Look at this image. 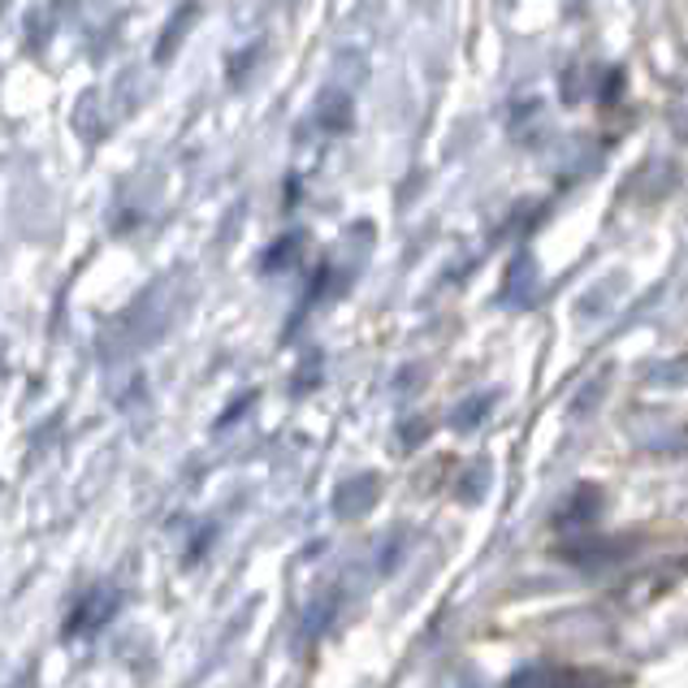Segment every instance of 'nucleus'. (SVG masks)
Listing matches in <instances>:
<instances>
[{
  "mask_svg": "<svg viewBox=\"0 0 688 688\" xmlns=\"http://www.w3.org/2000/svg\"><path fill=\"white\" fill-rule=\"evenodd\" d=\"M628 555H637V542H620V537H576L572 546H563V559L585 568V572H607L615 563H624Z\"/></svg>",
  "mask_w": 688,
  "mask_h": 688,
  "instance_id": "nucleus-1",
  "label": "nucleus"
},
{
  "mask_svg": "<svg viewBox=\"0 0 688 688\" xmlns=\"http://www.w3.org/2000/svg\"><path fill=\"white\" fill-rule=\"evenodd\" d=\"M377 494H381L377 476H368V472H359V476H346L343 485H339V494H334V511H339V515H346V520H355V515H364V511L377 502Z\"/></svg>",
  "mask_w": 688,
  "mask_h": 688,
  "instance_id": "nucleus-4",
  "label": "nucleus"
},
{
  "mask_svg": "<svg viewBox=\"0 0 688 688\" xmlns=\"http://www.w3.org/2000/svg\"><path fill=\"white\" fill-rule=\"evenodd\" d=\"M598 511H602V494H598L594 485H585V489H576V494L559 507L555 524H559V528H589V524L598 520Z\"/></svg>",
  "mask_w": 688,
  "mask_h": 688,
  "instance_id": "nucleus-5",
  "label": "nucleus"
},
{
  "mask_svg": "<svg viewBox=\"0 0 688 688\" xmlns=\"http://www.w3.org/2000/svg\"><path fill=\"white\" fill-rule=\"evenodd\" d=\"M317 122L326 126V130H351V95L343 91H326L321 95V104H317Z\"/></svg>",
  "mask_w": 688,
  "mask_h": 688,
  "instance_id": "nucleus-7",
  "label": "nucleus"
},
{
  "mask_svg": "<svg viewBox=\"0 0 688 688\" xmlns=\"http://www.w3.org/2000/svg\"><path fill=\"white\" fill-rule=\"evenodd\" d=\"M507 688H607V676L598 672H581V667H524L515 672Z\"/></svg>",
  "mask_w": 688,
  "mask_h": 688,
  "instance_id": "nucleus-2",
  "label": "nucleus"
},
{
  "mask_svg": "<svg viewBox=\"0 0 688 688\" xmlns=\"http://www.w3.org/2000/svg\"><path fill=\"white\" fill-rule=\"evenodd\" d=\"M117 589H91L74 611H69V620H65V637H82V633H91V628H100V624H109L113 620V611H117Z\"/></svg>",
  "mask_w": 688,
  "mask_h": 688,
  "instance_id": "nucleus-3",
  "label": "nucleus"
},
{
  "mask_svg": "<svg viewBox=\"0 0 688 688\" xmlns=\"http://www.w3.org/2000/svg\"><path fill=\"white\" fill-rule=\"evenodd\" d=\"M489 407H494V394H476V398H468V403L455 411V424H459V429H472V424H481V420L489 416Z\"/></svg>",
  "mask_w": 688,
  "mask_h": 688,
  "instance_id": "nucleus-8",
  "label": "nucleus"
},
{
  "mask_svg": "<svg viewBox=\"0 0 688 688\" xmlns=\"http://www.w3.org/2000/svg\"><path fill=\"white\" fill-rule=\"evenodd\" d=\"M195 13H200V4H191V0H187V4H182V9L174 13V22H169V26H165V35H161L156 61H169V56H174V52L182 48V35H187V30L195 26Z\"/></svg>",
  "mask_w": 688,
  "mask_h": 688,
  "instance_id": "nucleus-6",
  "label": "nucleus"
},
{
  "mask_svg": "<svg viewBox=\"0 0 688 688\" xmlns=\"http://www.w3.org/2000/svg\"><path fill=\"white\" fill-rule=\"evenodd\" d=\"M295 247H300V234H286L278 247H269V256H265V269H286V265L295 260Z\"/></svg>",
  "mask_w": 688,
  "mask_h": 688,
  "instance_id": "nucleus-10",
  "label": "nucleus"
},
{
  "mask_svg": "<svg viewBox=\"0 0 688 688\" xmlns=\"http://www.w3.org/2000/svg\"><path fill=\"white\" fill-rule=\"evenodd\" d=\"M520 291V304L528 300V291H533V256H520L515 265H511V295Z\"/></svg>",
  "mask_w": 688,
  "mask_h": 688,
  "instance_id": "nucleus-9",
  "label": "nucleus"
}]
</instances>
